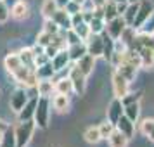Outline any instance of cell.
Here are the masks:
<instances>
[{"label":"cell","instance_id":"1","mask_svg":"<svg viewBox=\"0 0 154 147\" xmlns=\"http://www.w3.org/2000/svg\"><path fill=\"white\" fill-rule=\"evenodd\" d=\"M36 123L35 119L28 121H19V125L14 128V137H16V147H26L31 142V137L35 133Z\"/></svg>","mask_w":154,"mask_h":147},{"label":"cell","instance_id":"2","mask_svg":"<svg viewBox=\"0 0 154 147\" xmlns=\"http://www.w3.org/2000/svg\"><path fill=\"white\" fill-rule=\"evenodd\" d=\"M35 123L38 128L45 130L49 126V119H50V97H38V104L35 109Z\"/></svg>","mask_w":154,"mask_h":147},{"label":"cell","instance_id":"3","mask_svg":"<svg viewBox=\"0 0 154 147\" xmlns=\"http://www.w3.org/2000/svg\"><path fill=\"white\" fill-rule=\"evenodd\" d=\"M152 14H154V4L152 2H151V0H140L139 11H137V16H135V19H133L132 26L135 29L142 28V26L151 19V16Z\"/></svg>","mask_w":154,"mask_h":147},{"label":"cell","instance_id":"4","mask_svg":"<svg viewBox=\"0 0 154 147\" xmlns=\"http://www.w3.org/2000/svg\"><path fill=\"white\" fill-rule=\"evenodd\" d=\"M68 76L71 78L73 81V90L76 95H83L85 90H87V76H85L82 71L78 69V66L73 63V66L69 68V75Z\"/></svg>","mask_w":154,"mask_h":147},{"label":"cell","instance_id":"5","mask_svg":"<svg viewBox=\"0 0 154 147\" xmlns=\"http://www.w3.org/2000/svg\"><path fill=\"white\" fill-rule=\"evenodd\" d=\"M123 114H125V106H123V102H121V99H119V97H114L111 102H109L107 109H106V116H107V121H111L112 125L116 126L118 119L121 118Z\"/></svg>","mask_w":154,"mask_h":147},{"label":"cell","instance_id":"6","mask_svg":"<svg viewBox=\"0 0 154 147\" xmlns=\"http://www.w3.org/2000/svg\"><path fill=\"white\" fill-rule=\"evenodd\" d=\"M112 92H114V97H119L123 99L130 92V81L126 80V78H123L121 75H119L118 71H112Z\"/></svg>","mask_w":154,"mask_h":147},{"label":"cell","instance_id":"7","mask_svg":"<svg viewBox=\"0 0 154 147\" xmlns=\"http://www.w3.org/2000/svg\"><path fill=\"white\" fill-rule=\"evenodd\" d=\"M126 26H128V24H126L125 17H123V16H118V17L111 19V21H106V33L109 36H112L114 40H119V36L125 31Z\"/></svg>","mask_w":154,"mask_h":147},{"label":"cell","instance_id":"8","mask_svg":"<svg viewBox=\"0 0 154 147\" xmlns=\"http://www.w3.org/2000/svg\"><path fill=\"white\" fill-rule=\"evenodd\" d=\"M87 52L94 57H102L104 56V40H102V33L100 35H94L92 33L87 40Z\"/></svg>","mask_w":154,"mask_h":147},{"label":"cell","instance_id":"9","mask_svg":"<svg viewBox=\"0 0 154 147\" xmlns=\"http://www.w3.org/2000/svg\"><path fill=\"white\" fill-rule=\"evenodd\" d=\"M28 92L24 87H17L12 93H11V109L14 112H19L24 107V104L28 102Z\"/></svg>","mask_w":154,"mask_h":147},{"label":"cell","instance_id":"10","mask_svg":"<svg viewBox=\"0 0 154 147\" xmlns=\"http://www.w3.org/2000/svg\"><path fill=\"white\" fill-rule=\"evenodd\" d=\"M52 19L57 23V26L61 29H73V19H71V14L66 11L64 7H59L56 11V14L52 16Z\"/></svg>","mask_w":154,"mask_h":147},{"label":"cell","instance_id":"11","mask_svg":"<svg viewBox=\"0 0 154 147\" xmlns=\"http://www.w3.org/2000/svg\"><path fill=\"white\" fill-rule=\"evenodd\" d=\"M50 63H52V66H54V69H56L57 73H59V71H64L68 66H69V63H71V57H69L68 49L59 50L56 56L50 59Z\"/></svg>","mask_w":154,"mask_h":147},{"label":"cell","instance_id":"12","mask_svg":"<svg viewBox=\"0 0 154 147\" xmlns=\"http://www.w3.org/2000/svg\"><path fill=\"white\" fill-rule=\"evenodd\" d=\"M11 16L16 21H23L29 16V5L26 0H16L14 5L11 7Z\"/></svg>","mask_w":154,"mask_h":147},{"label":"cell","instance_id":"13","mask_svg":"<svg viewBox=\"0 0 154 147\" xmlns=\"http://www.w3.org/2000/svg\"><path fill=\"white\" fill-rule=\"evenodd\" d=\"M95 59H97V57L90 56V54H85V56L82 57L80 61H76L75 64L78 66V69H80L85 76L88 78L92 73H94V68H95Z\"/></svg>","mask_w":154,"mask_h":147},{"label":"cell","instance_id":"14","mask_svg":"<svg viewBox=\"0 0 154 147\" xmlns=\"http://www.w3.org/2000/svg\"><path fill=\"white\" fill-rule=\"evenodd\" d=\"M36 104H38V97H29L28 102L24 104L21 111L17 112L19 116V121H28V119H33L35 116V109H36Z\"/></svg>","mask_w":154,"mask_h":147},{"label":"cell","instance_id":"15","mask_svg":"<svg viewBox=\"0 0 154 147\" xmlns=\"http://www.w3.org/2000/svg\"><path fill=\"white\" fill-rule=\"evenodd\" d=\"M137 69H139V68L132 66L130 63H119V64L114 66V71H118L119 75L123 78H126L128 81H133V80L137 78Z\"/></svg>","mask_w":154,"mask_h":147},{"label":"cell","instance_id":"16","mask_svg":"<svg viewBox=\"0 0 154 147\" xmlns=\"http://www.w3.org/2000/svg\"><path fill=\"white\" fill-rule=\"evenodd\" d=\"M116 128H118L121 133H125L128 139H132L133 135H135V121H132L130 118H126L125 114H123V116L118 119Z\"/></svg>","mask_w":154,"mask_h":147},{"label":"cell","instance_id":"17","mask_svg":"<svg viewBox=\"0 0 154 147\" xmlns=\"http://www.w3.org/2000/svg\"><path fill=\"white\" fill-rule=\"evenodd\" d=\"M128 142L130 139L126 137L125 133H121L118 128H114V132L107 137V144L109 147H128Z\"/></svg>","mask_w":154,"mask_h":147},{"label":"cell","instance_id":"18","mask_svg":"<svg viewBox=\"0 0 154 147\" xmlns=\"http://www.w3.org/2000/svg\"><path fill=\"white\" fill-rule=\"evenodd\" d=\"M68 52H69V57H71V63H76L80 61L87 52V43L85 42H78V43H73V45H68Z\"/></svg>","mask_w":154,"mask_h":147},{"label":"cell","instance_id":"19","mask_svg":"<svg viewBox=\"0 0 154 147\" xmlns=\"http://www.w3.org/2000/svg\"><path fill=\"white\" fill-rule=\"evenodd\" d=\"M36 90H38V97H50L52 93H56V83L52 80H38Z\"/></svg>","mask_w":154,"mask_h":147},{"label":"cell","instance_id":"20","mask_svg":"<svg viewBox=\"0 0 154 147\" xmlns=\"http://www.w3.org/2000/svg\"><path fill=\"white\" fill-rule=\"evenodd\" d=\"M35 73H36V76H38V80H52L57 71L54 69L52 63L49 61V63L42 64V66H36V68H35Z\"/></svg>","mask_w":154,"mask_h":147},{"label":"cell","instance_id":"21","mask_svg":"<svg viewBox=\"0 0 154 147\" xmlns=\"http://www.w3.org/2000/svg\"><path fill=\"white\" fill-rule=\"evenodd\" d=\"M23 66L21 59H19V54H9L5 59H4V68H5V71L7 73H14V71H17L19 68Z\"/></svg>","mask_w":154,"mask_h":147},{"label":"cell","instance_id":"22","mask_svg":"<svg viewBox=\"0 0 154 147\" xmlns=\"http://www.w3.org/2000/svg\"><path fill=\"white\" fill-rule=\"evenodd\" d=\"M52 106L57 112H66L69 109V95L64 93H56V97L52 99Z\"/></svg>","mask_w":154,"mask_h":147},{"label":"cell","instance_id":"23","mask_svg":"<svg viewBox=\"0 0 154 147\" xmlns=\"http://www.w3.org/2000/svg\"><path fill=\"white\" fill-rule=\"evenodd\" d=\"M102 40H104V59L107 61V63H111L112 56H114V43H116V40L112 38V36H109L107 33H102Z\"/></svg>","mask_w":154,"mask_h":147},{"label":"cell","instance_id":"24","mask_svg":"<svg viewBox=\"0 0 154 147\" xmlns=\"http://www.w3.org/2000/svg\"><path fill=\"white\" fill-rule=\"evenodd\" d=\"M56 83V93H64V95H69L73 90V81H71L69 76L66 78H59L57 81H54Z\"/></svg>","mask_w":154,"mask_h":147},{"label":"cell","instance_id":"25","mask_svg":"<svg viewBox=\"0 0 154 147\" xmlns=\"http://www.w3.org/2000/svg\"><path fill=\"white\" fill-rule=\"evenodd\" d=\"M139 54H140V59H142V68H146V69L152 68L154 66V49H151V47H142L139 50Z\"/></svg>","mask_w":154,"mask_h":147},{"label":"cell","instance_id":"26","mask_svg":"<svg viewBox=\"0 0 154 147\" xmlns=\"http://www.w3.org/2000/svg\"><path fill=\"white\" fill-rule=\"evenodd\" d=\"M102 11H104V19L106 21H111L114 17H118L119 12H118V4L112 2V0H106L104 5H102Z\"/></svg>","mask_w":154,"mask_h":147},{"label":"cell","instance_id":"27","mask_svg":"<svg viewBox=\"0 0 154 147\" xmlns=\"http://www.w3.org/2000/svg\"><path fill=\"white\" fill-rule=\"evenodd\" d=\"M83 139H85V142H88V144H99V142L102 140V135H100L99 126H88L83 132Z\"/></svg>","mask_w":154,"mask_h":147},{"label":"cell","instance_id":"28","mask_svg":"<svg viewBox=\"0 0 154 147\" xmlns=\"http://www.w3.org/2000/svg\"><path fill=\"white\" fill-rule=\"evenodd\" d=\"M139 130H140V133L146 135L151 142H154V119L152 118L142 119V121H140V128Z\"/></svg>","mask_w":154,"mask_h":147},{"label":"cell","instance_id":"29","mask_svg":"<svg viewBox=\"0 0 154 147\" xmlns=\"http://www.w3.org/2000/svg\"><path fill=\"white\" fill-rule=\"evenodd\" d=\"M19 59L24 66L28 68H35V54H33V49L31 47H26V49H21L19 52Z\"/></svg>","mask_w":154,"mask_h":147},{"label":"cell","instance_id":"30","mask_svg":"<svg viewBox=\"0 0 154 147\" xmlns=\"http://www.w3.org/2000/svg\"><path fill=\"white\" fill-rule=\"evenodd\" d=\"M88 26H90V31L94 35H100V33L106 31V19L104 17H99V16H94L92 21L88 23Z\"/></svg>","mask_w":154,"mask_h":147},{"label":"cell","instance_id":"31","mask_svg":"<svg viewBox=\"0 0 154 147\" xmlns=\"http://www.w3.org/2000/svg\"><path fill=\"white\" fill-rule=\"evenodd\" d=\"M59 9V5L56 4V0H43L42 4V16L45 19H52V16L56 14V11Z\"/></svg>","mask_w":154,"mask_h":147},{"label":"cell","instance_id":"32","mask_svg":"<svg viewBox=\"0 0 154 147\" xmlns=\"http://www.w3.org/2000/svg\"><path fill=\"white\" fill-rule=\"evenodd\" d=\"M125 116L137 123V121H139V118H140V104H139V102L126 104L125 106Z\"/></svg>","mask_w":154,"mask_h":147},{"label":"cell","instance_id":"33","mask_svg":"<svg viewBox=\"0 0 154 147\" xmlns=\"http://www.w3.org/2000/svg\"><path fill=\"white\" fill-rule=\"evenodd\" d=\"M139 4L140 2H137V4H128V5H126V11L123 12V17H125V21H126L128 26H132L133 24V19H135L137 11H139Z\"/></svg>","mask_w":154,"mask_h":147},{"label":"cell","instance_id":"34","mask_svg":"<svg viewBox=\"0 0 154 147\" xmlns=\"http://www.w3.org/2000/svg\"><path fill=\"white\" fill-rule=\"evenodd\" d=\"M0 147H16V137H14V128L9 126L4 132V139L0 142Z\"/></svg>","mask_w":154,"mask_h":147},{"label":"cell","instance_id":"35","mask_svg":"<svg viewBox=\"0 0 154 147\" xmlns=\"http://www.w3.org/2000/svg\"><path fill=\"white\" fill-rule=\"evenodd\" d=\"M73 29L78 33V36L83 40V42H87L88 40V36L92 35V31H90V26H88V23H80V24H76V26H73Z\"/></svg>","mask_w":154,"mask_h":147},{"label":"cell","instance_id":"36","mask_svg":"<svg viewBox=\"0 0 154 147\" xmlns=\"http://www.w3.org/2000/svg\"><path fill=\"white\" fill-rule=\"evenodd\" d=\"M137 36V29L133 28V26H126L125 31L121 33V36H119V40L125 43L126 47H130V43L133 42V38Z\"/></svg>","mask_w":154,"mask_h":147},{"label":"cell","instance_id":"37","mask_svg":"<svg viewBox=\"0 0 154 147\" xmlns=\"http://www.w3.org/2000/svg\"><path fill=\"white\" fill-rule=\"evenodd\" d=\"M114 128H116V126L112 125L111 121H106V123H100V125H99L100 135H102V139H106V140H107V137H109V135L114 132Z\"/></svg>","mask_w":154,"mask_h":147},{"label":"cell","instance_id":"38","mask_svg":"<svg viewBox=\"0 0 154 147\" xmlns=\"http://www.w3.org/2000/svg\"><path fill=\"white\" fill-rule=\"evenodd\" d=\"M43 29H45L47 33H50V35H57V33L61 31V28L57 26V23L54 21V19H45V21H43Z\"/></svg>","mask_w":154,"mask_h":147},{"label":"cell","instance_id":"39","mask_svg":"<svg viewBox=\"0 0 154 147\" xmlns=\"http://www.w3.org/2000/svg\"><path fill=\"white\" fill-rule=\"evenodd\" d=\"M52 36H54V35H50V33H47L45 29H42V31L36 35V43H38V45H42V47H47V45L52 42Z\"/></svg>","mask_w":154,"mask_h":147},{"label":"cell","instance_id":"40","mask_svg":"<svg viewBox=\"0 0 154 147\" xmlns=\"http://www.w3.org/2000/svg\"><path fill=\"white\" fill-rule=\"evenodd\" d=\"M140 99H142V92H135V93H126L125 97L121 99V102H123V106L126 104H133V102H140Z\"/></svg>","mask_w":154,"mask_h":147},{"label":"cell","instance_id":"41","mask_svg":"<svg viewBox=\"0 0 154 147\" xmlns=\"http://www.w3.org/2000/svg\"><path fill=\"white\" fill-rule=\"evenodd\" d=\"M66 40H68V45H73V43H78V42H83V40L78 36V33L75 31V29H68V31H66Z\"/></svg>","mask_w":154,"mask_h":147},{"label":"cell","instance_id":"42","mask_svg":"<svg viewBox=\"0 0 154 147\" xmlns=\"http://www.w3.org/2000/svg\"><path fill=\"white\" fill-rule=\"evenodd\" d=\"M64 9H66L71 16L78 14V12H82V11H83V9H82V5H80V4H76V2H73V0H69V2L66 4V7H64Z\"/></svg>","mask_w":154,"mask_h":147},{"label":"cell","instance_id":"43","mask_svg":"<svg viewBox=\"0 0 154 147\" xmlns=\"http://www.w3.org/2000/svg\"><path fill=\"white\" fill-rule=\"evenodd\" d=\"M11 16V9L4 4V0H0V23H5Z\"/></svg>","mask_w":154,"mask_h":147},{"label":"cell","instance_id":"44","mask_svg":"<svg viewBox=\"0 0 154 147\" xmlns=\"http://www.w3.org/2000/svg\"><path fill=\"white\" fill-rule=\"evenodd\" d=\"M50 61V57L45 54V52H42V54H38V56H35V68L36 66H42V64L45 63H49Z\"/></svg>","mask_w":154,"mask_h":147},{"label":"cell","instance_id":"45","mask_svg":"<svg viewBox=\"0 0 154 147\" xmlns=\"http://www.w3.org/2000/svg\"><path fill=\"white\" fill-rule=\"evenodd\" d=\"M59 50H61V49H57L56 45H54V43L50 42V43H49V45H47V47H45V54H47V56H49V57H50V59H52V57L56 56L57 52H59Z\"/></svg>","mask_w":154,"mask_h":147},{"label":"cell","instance_id":"46","mask_svg":"<svg viewBox=\"0 0 154 147\" xmlns=\"http://www.w3.org/2000/svg\"><path fill=\"white\" fill-rule=\"evenodd\" d=\"M9 128V123H5L4 119H0V132H5Z\"/></svg>","mask_w":154,"mask_h":147},{"label":"cell","instance_id":"47","mask_svg":"<svg viewBox=\"0 0 154 147\" xmlns=\"http://www.w3.org/2000/svg\"><path fill=\"white\" fill-rule=\"evenodd\" d=\"M69 0H56V4L59 5V7H66V4H68Z\"/></svg>","mask_w":154,"mask_h":147},{"label":"cell","instance_id":"48","mask_svg":"<svg viewBox=\"0 0 154 147\" xmlns=\"http://www.w3.org/2000/svg\"><path fill=\"white\" fill-rule=\"evenodd\" d=\"M73 2H76V4H80V5H83V4L87 2V0H73Z\"/></svg>","mask_w":154,"mask_h":147},{"label":"cell","instance_id":"49","mask_svg":"<svg viewBox=\"0 0 154 147\" xmlns=\"http://www.w3.org/2000/svg\"><path fill=\"white\" fill-rule=\"evenodd\" d=\"M128 4H137V2H140V0H126Z\"/></svg>","mask_w":154,"mask_h":147},{"label":"cell","instance_id":"50","mask_svg":"<svg viewBox=\"0 0 154 147\" xmlns=\"http://www.w3.org/2000/svg\"><path fill=\"white\" fill-rule=\"evenodd\" d=\"M2 139H4V132H0V142H2Z\"/></svg>","mask_w":154,"mask_h":147},{"label":"cell","instance_id":"51","mask_svg":"<svg viewBox=\"0 0 154 147\" xmlns=\"http://www.w3.org/2000/svg\"><path fill=\"white\" fill-rule=\"evenodd\" d=\"M112 2H116V4H119V2H126V0H112Z\"/></svg>","mask_w":154,"mask_h":147},{"label":"cell","instance_id":"52","mask_svg":"<svg viewBox=\"0 0 154 147\" xmlns=\"http://www.w3.org/2000/svg\"><path fill=\"white\" fill-rule=\"evenodd\" d=\"M152 36H154V33H152Z\"/></svg>","mask_w":154,"mask_h":147}]
</instances>
